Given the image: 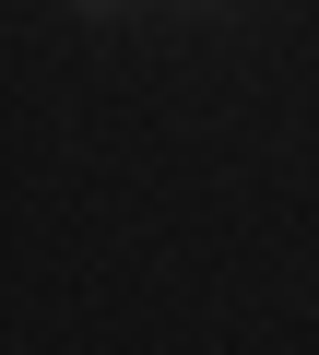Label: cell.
<instances>
[{
  "label": "cell",
  "instance_id": "6da1fadb",
  "mask_svg": "<svg viewBox=\"0 0 319 355\" xmlns=\"http://www.w3.org/2000/svg\"><path fill=\"white\" fill-rule=\"evenodd\" d=\"M83 12H107V0H83Z\"/></svg>",
  "mask_w": 319,
  "mask_h": 355
}]
</instances>
